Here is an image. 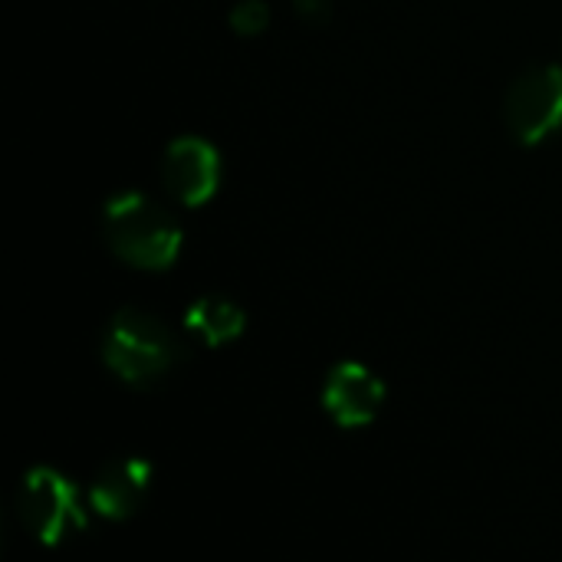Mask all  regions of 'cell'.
I'll use <instances>...</instances> for the list:
<instances>
[{"label": "cell", "instance_id": "cell-1", "mask_svg": "<svg viewBox=\"0 0 562 562\" xmlns=\"http://www.w3.org/2000/svg\"><path fill=\"white\" fill-rule=\"evenodd\" d=\"M105 244L119 260L138 270H168L181 254L178 221L138 191L115 194L102 214Z\"/></svg>", "mask_w": 562, "mask_h": 562}, {"label": "cell", "instance_id": "cell-2", "mask_svg": "<svg viewBox=\"0 0 562 562\" xmlns=\"http://www.w3.org/2000/svg\"><path fill=\"white\" fill-rule=\"evenodd\" d=\"M105 366L128 385H148L165 379L181 359V339L145 310H119L102 339Z\"/></svg>", "mask_w": 562, "mask_h": 562}, {"label": "cell", "instance_id": "cell-3", "mask_svg": "<svg viewBox=\"0 0 562 562\" xmlns=\"http://www.w3.org/2000/svg\"><path fill=\"white\" fill-rule=\"evenodd\" d=\"M16 510L23 527L46 547H56L86 527L79 491L53 468H33L23 477L16 494Z\"/></svg>", "mask_w": 562, "mask_h": 562}, {"label": "cell", "instance_id": "cell-4", "mask_svg": "<svg viewBox=\"0 0 562 562\" xmlns=\"http://www.w3.org/2000/svg\"><path fill=\"white\" fill-rule=\"evenodd\" d=\"M507 125L520 145H540L562 128V66L524 72L507 95Z\"/></svg>", "mask_w": 562, "mask_h": 562}, {"label": "cell", "instance_id": "cell-5", "mask_svg": "<svg viewBox=\"0 0 562 562\" xmlns=\"http://www.w3.org/2000/svg\"><path fill=\"white\" fill-rule=\"evenodd\" d=\"M161 181L165 191L184 204V207H201L217 194L221 184V155L211 142L198 135L175 138L165 148L161 158Z\"/></svg>", "mask_w": 562, "mask_h": 562}, {"label": "cell", "instance_id": "cell-6", "mask_svg": "<svg viewBox=\"0 0 562 562\" xmlns=\"http://www.w3.org/2000/svg\"><path fill=\"white\" fill-rule=\"evenodd\" d=\"M385 405V385L382 379L359 366V362H339L323 385V408L329 418L342 428H362L375 422V415Z\"/></svg>", "mask_w": 562, "mask_h": 562}, {"label": "cell", "instance_id": "cell-7", "mask_svg": "<svg viewBox=\"0 0 562 562\" xmlns=\"http://www.w3.org/2000/svg\"><path fill=\"white\" fill-rule=\"evenodd\" d=\"M151 487V464L142 458H119L99 468L89 484V504L105 520H128L138 514Z\"/></svg>", "mask_w": 562, "mask_h": 562}, {"label": "cell", "instance_id": "cell-8", "mask_svg": "<svg viewBox=\"0 0 562 562\" xmlns=\"http://www.w3.org/2000/svg\"><path fill=\"white\" fill-rule=\"evenodd\" d=\"M244 326H247L244 310L227 296H201L184 313V329L211 349L237 339L244 333Z\"/></svg>", "mask_w": 562, "mask_h": 562}, {"label": "cell", "instance_id": "cell-9", "mask_svg": "<svg viewBox=\"0 0 562 562\" xmlns=\"http://www.w3.org/2000/svg\"><path fill=\"white\" fill-rule=\"evenodd\" d=\"M267 23H270V7L263 0H240L231 10V26L240 36H257L267 30Z\"/></svg>", "mask_w": 562, "mask_h": 562}, {"label": "cell", "instance_id": "cell-10", "mask_svg": "<svg viewBox=\"0 0 562 562\" xmlns=\"http://www.w3.org/2000/svg\"><path fill=\"white\" fill-rule=\"evenodd\" d=\"M329 10H333L329 0H296V13L306 23H326L329 20Z\"/></svg>", "mask_w": 562, "mask_h": 562}]
</instances>
